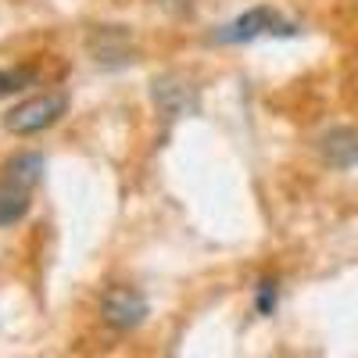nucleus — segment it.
I'll return each instance as SVG.
<instances>
[{"mask_svg": "<svg viewBox=\"0 0 358 358\" xmlns=\"http://www.w3.org/2000/svg\"><path fill=\"white\" fill-rule=\"evenodd\" d=\"M65 108H69L65 94H40V97H29V101L15 104V108L4 115V129L15 133V136L43 133V129H50L57 118L65 115Z\"/></svg>", "mask_w": 358, "mask_h": 358, "instance_id": "f257e3e1", "label": "nucleus"}, {"mask_svg": "<svg viewBox=\"0 0 358 358\" xmlns=\"http://www.w3.org/2000/svg\"><path fill=\"white\" fill-rule=\"evenodd\" d=\"M101 319L115 334H129L147 319V297L136 287H108L101 297Z\"/></svg>", "mask_w": 358, "mask_h": 358, "instance_id": "f03ea898", "label": "nucleus"}, {"mask_svg": "<svg viewBox=\"0 0 358 358\" xmlns=\"http://www.w3.org/2000/svg\"><path fill=\"white\" fill-rule=\"evenodd\" d=\"M265 33H276V36H294L297 29L290 22H283L273 8H251L244 11L241 18H233L226 29H219L215 40L219 43H248V40H258Z\"/></svg>", "mask_w": 358, "mask_h": 358, "instance_id": "7ed1b4c3", "label": "nucleus"}, {"mask_svg": "<svg viewBox=\"0 0 358 358\" xmlns=\"http://www.w3.org/2000/svg\"><path fill=\"white\" fill-rule=\"evenodd\" d=\"M319 155L330 169H355L358 165V133L355 129H330L319 140Z\"/></svg>", "mask_w": 358, "mask_h": 358, "instance_id": "20e7f679", "label": "nucleus"}, {"mask_svg": "<svg viewBox=\"0 0 358 358\" xmlns=\"http://www.w3.org/2000/svg\"><path fill=\"white\" fill-rule=\"evenodd\" d=\"M29 197H33V187H22V183H15V179L0 176V229L25 219L29 204H33Z\"/></svg>", "mask_w": 358, "mask_h": 358, "instance_id": "39448f33", "label": "nucleus"}, {"mask_svg": "<svg viewBox=\"0 0 358 358\" xmlns=\"http://www.w3.org/2000/svg\"><path fill=\"white\" fill-rule=\"evenodd\" d=\"M4 176L15 179V183H22V187H36L40 176H43V158L40 155H18L4 165Z\"/></svg>", "mask_w": 358, "mask_h": 358, "instance_id": "423d86ee", "label": "nucleus"}, {"mask_svg": "<svg viewBox=\"0 0 358 358\" xmlns=\"http://www.w3.org/2000/svg\"><path fill=\"white\" fill-rule=\"evenodd\" d=\"M33 79H36L33 69H0V101L18 94V90H25Z\"/></svg>", "mask_w": 358, "mask_h": 358, "instance_id": "0eeeda50", "label": "nucleus"}, {"mask_svg": "<svg viewBox=\"0 0 358 358\" xmlns=\"http://www.w3.org/2000/svg\"><path fill=\"white\" fill-rule=\"evenodd\" d=\"M273 308H276V283L265 280V283L258 287V312H262V315H273Z\"/></svg>", "mask_w": 358, "mask_h": 358, "instance_id": "6e6552de", "label": "nucleus"}]
</instances>
